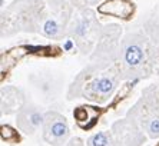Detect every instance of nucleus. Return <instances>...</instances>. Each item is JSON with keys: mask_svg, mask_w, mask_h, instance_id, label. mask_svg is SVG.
Masks as SVG:
<instances>
[{"mask_svg": "<svg viewBox=\"0 0 159 146\" xmlns=\"http://www.w3.org/2000/svg\"><path fill=\"white\" fill-rule=\"evenodd\" d=\"M98 11L106 16L129 19L135 11V6L130 0H107L98 7Z\"/></svg>", "mask_w": 159, "mask_h": 146, "instance_id": "nucleus-11", "label": "nucleus"}, {"mask_svg": "<svg viewBox=\"0 0 159 146\" xmlns=\"http://www.w3.org/2000/svg\"><path fill=\"white\" fill-rule=\"evenodd\" d=\"M102 0H70L72 6L75 9H83V7H92L95 4H99Z\"/></svg>", "mask_w": 159, "mask_h": 146, "instance_id": "nucleus-15", "label": "nucleus"}, {"mask_svg": "<svg viewBox=\"0 0 159 146\" xmlns=\"http://www.w3.org/2000/svg\"><path fill=\"white\" fill-rule=\"evenodd\" d=\"M142 29L148 34V37L152 40V43L156 44L159 48V15L158 13H153V15L148 16L145 19Z\"/></svg>", "mask_w": 159, "mask_h": 146, "instance_id": "nucleus-14", "label": "nucleus"}, {"mask_svg": "<svg viewBox=\"0 0 159 146\" xmlns=\"http://www.w3.org/2000/svg\"><path fill=\"white\" fill-rule=\"evenodd\" d=\"M122 79L119 59L90 56V63L82 69L67 89V99L83 98L95 103H106Z\"/></svg>", "mask_w": 159, "mask_h": 146, "instance_id": "nucleus-2", "label": "nucleus"}, {"mask_svg": "<svg viewBox=\"0 0 159 146\" xmlns=\"http://www.w3.org/2000/svg\"><path fill=\"white\" fill-rule=\"evenodd\" d=\"M30 83L36 89V92L44 100L53 102L62 93L63 89V79L57 73L48 69H42L32 73L29 77Z\"/></svg>", "mask_w": 159, "mask_h": 146, "instance_id": "nucleus-7", "label": "nucleus"}, {"mask_svg": "<svg viewBox=\"0 0 159 146\" xmlns=\"http://www.w3.org/2000/svg\"><path fill=\"white\" fill-rule=\"evenodd\" d=\"M111 132L123 146H142L146 140L145 130L135 119L129 116L116 121L112 125Z\"/></svg>", "mask_w": 159, "mask_h": 146, "instance_id": "nucleus-9", "label": "nucleus"}, {"mask_svg": "<svg viewBox=\"0 0 159 146\" xmlns=\"http://www.w3.org/2000/svg\"><path fill=\"white\" fill-rule=\"evenodd\" d=\"M119 66L123 80L146 77L159 66V48L152 43L143 29L128 32L122 37Z\"/></svg>", "mask_w": 159, "mask_h": 146, "instance_id": "nucleus-3", "label": "nucleus"}, {"mask_svg": "<svg viewBox=\"0 0 159 146\" xmlns=\"http://www.w3.org/2000/svg\"><path fill=\"white\" fill-rule=\"evenodd\" d=\"M44 115L46 112L42 110L39 105L26 98L22 107L16 112V125H17L19 130H22L25 135H34L39 129H42L44 122Z\"/></svg>", "mask_w": 159, "mask_h": 146, "instance_id": "nucleus-8", "label": "nucleus"}, {"mask_svg": "<svg viewBox=\"0 0 159 146\" xmlns=\"http://www.w3.org/2000/svg\"><path fill=\"white\" fill-rule=\"evenodd\" d=\"M65 146H86V143L80 138H72Z\"/></svg>", "mask_w": 159, "mask_h": 146, "instance_id": "nucleus-16", "label": "nucleus"}, {"mask_svg": "<svg viewBox=\"0 0 159 146\" xmlns=\"http://www.w3.org/2000/svg\"><path fill=\"white\" fill-rule=\"evenodd\" d=\"M73 10L70 0H15L2 13V36L30 32L59 40L66 37Z\"/></svg>", "mask_w": 159, "mask_h": 146, "instance_id": "nucleus-1", "label": "nucleus"}, {"mask_svg": "<svg viewBox=\"0 0 159 146\" xmlns=\"http://www.w3.org/2000/svg\"><path fill=\"white\" fill-rule=\"evenodd\" d=\"M75 119L78 122V125L83 129L90 128L95 121L99 116V110H96L93 106H79L78 109L75 110Z\"/></svg>", "mask_w": 159, "mask_h": 146, "instance_id": "nucleus-12", "label": "nucleus"}, {"mask_svg": "<svg viewBox=\"0 0 159 146\" xmlns=\"http://www.w3.org/2000/svg\"><path fill=\"white\" fill-rule=\"evenodd\" d=\"M26 100V96L19 88L3 86L0 90V107L2 115H10L17 112Z\"/></svg>", "mask_w": 159, "mask_h": 146, "instance_id": "nucleus-10", "label": "nucleus"}, {"mask_svg": "<svg viewBox=\"0 0 159 146\" xmlns=\"http://www.w3.org/2000/svg\"><path fill=\"white\" fill-rule=\"evenodd\" d=\"M105 26L98 20L96 11L92 7L75 9L67 26L66 37H70L82 55H90L96 48Z\"/></svg>", "mask_w": 159, "mask_h": 146, "instance_id": "nucleus-4", "label": "nucleus"}, {"mask_svg": "<svg viewBox=\"0 0 159 146\" xmlns=\"http://www.w3.org/2000/svg\"><path fill=\"white\" fill-rule=\"evenodd\" d=\"M86 146H123L115 136L112 135L111 130L96 132L92 136H89L86 140Z\"/></svg>", "mask_w": 159, "mask_h": 146, "instance_id": "nucleus-13", "label": "nucleus"}, {"mask_svg": "<svg viewBox=\"0 0 159 146\" xmlns=\"http://www.w3.org/2000/svg\"><path fill=\"white\" fill-rule=\"evenodd\" d=\"M128 116L135 119L149 138H159V83L142 92L141 99L128 112Z\"/></svg>", "mask_w": 159, "mask_h": 146, "instance_id": "nucleus-5", "label": "nucleus"}, {"mask_svg": "<svg viewBox=\"0 0 159 146\" xmlns=\"http://www.w3.org/2000/svg\"><path fill=\"white\" fill-rule=\"evenodd\" d=\"M42 138L48 145L65 146L70 140V128L66 117L56 110H48L42 126Z\"/></svg>", "mask_w": 159, "mask_h": 146, "instance_id": "nucleus-6", "label": "nucleus"}, {"mask_svg": "<svg viewBox=\"0 0 159 146\" xmlns=\"http://www.w3.org/2000/svg\"><path fill=\"white\" fill-rule=\"evenodd\" d=\"M13 135H15V132L11 130L9 126H3L2 128V138L3 139H10Z\"/></svg>", "mask_w": 159, "mask_h": 146, "instance_id": "nucleus-17", "label": "nucleus"}]
</instances>
